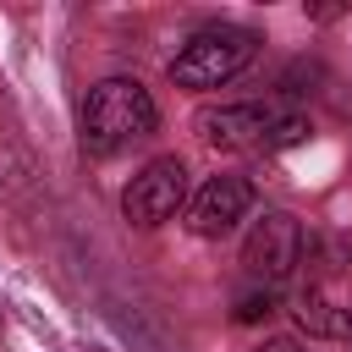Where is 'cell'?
Masks as SVG:
<instances>
[{"mask_svg": "<svg viewBox=\"0 0 352 352\" xmlns=\"http://www.w3.org/2000/svg\"><path fill=\"white\" fill-rule=\"evenodd\" d=\"M160 126V104L138 77H104L82 99V148L88 154H116Z\"/></svg>", "mask_w": 352, "mask_h": 352, "instance_id": "1", "label": "cell"}, {"mask_svg": "<svg viewBox=\"0 0 352 352\" xmlns=\"http://www.w3.org/2000/svg\"><path fill=\"white\" fill-rule=\"evenodd\" d=\"M253 50H258V38H253L248 28H231V22L198 28V33L182 44V55L170 60V82H176V88H192V94L220 88V82H231L236 72H248Z\"/></svg>", "mask_w": 352, "mask_h": 352, "instance_id": "2", "label": "cell"}, {"mask_svg": "<svg viewBox=\"0 0 352 352\" xmlns=\"http://www.w3.org/2000/svg\"><path fill=\"white\" fill-rule=\"evenodd\" d=\"M302 264V226L297 214L286 209H264L242 242V270L258 280V286H280L292 270Z\"/></svg>", "mask_w": 352, "mask_h": 352, "instance_id": "3", "label": "cell"}, {"mask_svg": "<svg viewBox=\"0 0 352 352\" xmlns=\"http://www.w3.org/2000/svg\"><path fill=\"white\" fill-rule=\"evenodd\" d=\"M176 209H187V165H182L176 154L148 160V165L132 176V187L121 192V214H126L132 226H143V231L176 220Z\"/></svg>", "mask_w": 352, "mask_h": 352, "instance_id": "4", "label": "cell"}, {"mask_svg": "<svg viewBox=\"0 0 352 352\" xmlns=\"http://www.w3.org/2000/svg\"><path fill=\"white\" fill-rule=\"evenodd\" d=\"M275 104H214V110H198L192 116V132L209 143V148H264L270 143V126H275Z\"/></svg>", "mask_w": 352, "mask_h": 352, "instance_id": "5", "label": "cell"}, {"mask_svg": "<svg viewBox=\"0 0 352 352\" xmlns=\"http://www.w3.org/2000/svg\"><path fill=\"white\" fill-rule=\"evenodd\" d=\"M253 209V187L242 176H209L192 198H187V231L192 236H226L242 214Z\"/></svg>", "mask_w": 352, "mask_h": 352, "instance_id": "6", "label": "cell"}, {"mask_svg": "<svg viewBox=\"0 0 352 352\" xmlns=\"http://www.w3.org/2000/svg\"><path fill=\"white\" fill-rule=\"evenodd\" d=\"M297 324L308 330V336H352V308L324 286V280H314V286H302L297 292Z\"/></svg>", "mask_w": 352, "mask_h": 352, "instance_id": "7", "label": "cell"}, {"mask_svg": "<svg viewBox=\"0 0 352 352\" xmlns=\"http://www.w3.org/2000/svg\"><path fill=\"white\" fill-rule=\"evenodd\" d=\"M275 314V286H248V292H236V308H231V319L236 324H258V319H270Z\"/></svg>", "mask_w": 352, "mask_h": 352, "instance_id": "8", "label": "cell"}, {"mask_svg": "<svg viewBox=\"0 0 352 352\" xmlns=\"http://www.w3.org/2000/svg\"><path fill=\"white\" fill-rule=\"evenodd\" d=\"M253 352H302V346H297L292 336H270V341H258Z\"/></svg>", "mask_w": 352, "mask_h": 352, "instance_id": "9", "label": "cell"}]
</instances>
